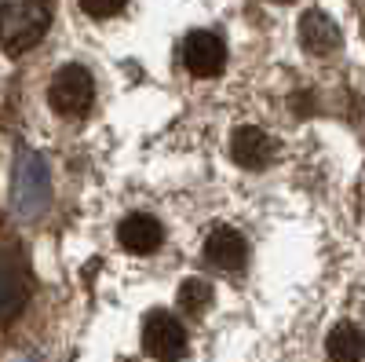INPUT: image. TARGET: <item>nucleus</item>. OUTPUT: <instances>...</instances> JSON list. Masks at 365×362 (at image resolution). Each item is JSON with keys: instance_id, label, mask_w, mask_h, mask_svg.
Wrapping results in <instances>:
<instances>
[{"instance_id": "f257e3e1", "label": "nucleus", "mask_w": 365, "mask_h": 362, "mask_svg": "<svg viewBox=\"0 0 365 362\" xmlns=\"http://www.w3.org/2000/svg\"><path fill=\"white\" fill-rule=\"evenodd\" d=\"M51 26V0H4V51H29Z\"/></svg>"}, {"instance_id": "f03ea898", "label": "nucleus", "mask_w": 365, "mask_h": 362, "mask_svg": "<svg viewBox=\"0 0 365 362\" xmlns=\"http://www.w3.org/2000/svg\"><path fill=\"white\" fill-rule=\"evenodd\" d=\"M91 99H96V77H91L81 63L63 66L48 84V103L63 117H84L91 110Z\"/></svg>"}, {"instance_id": "7ed1b4c3", "label": "nucleus", "mask_w": 365, "mask_h": 362, "mask_svg": "<svg viewBox=\"0 0 365 362\" xmlns=\"http://www.w3.org/2000/svg\"><path fill=\"white\" fill-rule=\"evenodd\" d=\"M143 351L158 362H179L187 355V329L172 311H150L143 318Z\"/></svg>"}, {"instance_id": "20e7f679", "label": "nucleus", "mask_w": 365, "mask_h": 362, "mask_svg": "<svg viewBox=\"0 0 365 362\" xmlns=\"http://www.w3.org/2000/svg\"><path fill=\"white\" fill-rule=\"evenodd\" d=\"M182 66L194 77H220L227 66V44L212 29H194L182 41Z\"/></svg>"}, {"instance_id": "39448f33", "label": "nucleus", "mask_w": 365, "mask_h": 362, "mask_svg": "<svg viewBox=\"0 0 365 362\" xmlns=\"http://www.w3.org/2000/svg\"><path fill=\"white\" fill-rule=\"evenodd\" d=\"M205 260L220 271H241L249 260V241L234 227H216L205 238Z\"/></svg>"}, {"instance_id": "423d86ee", "label": "nucleus", "mask_w": 365, "mask_h": 362, "mask_svg": "<svg viewBox=\"0 0 365 362\" xmlns=\"http://www.w3.org/2000/svg\"><path fill=\"white\" fill-rule=\"evenodd\" d=\"M230 158L241 169H267L274 158V139L256 125H241L230 136Z\"/></svg>"}, {"instance_id": "0eeeda50", "label": "nucleus", "mask_w": 365, "mask_h": 362, "mask_svg": "<svg viewBox=\"0 0 365 362\" xmlns=\"http://www.w3.org/2000/svg\"><path fill=\"white\" fill-rule=\"evenodd\" d=\"M117 241H120V246H125L128 253L146 256V253H154L161 241H165V227H161L154 216H150V213H132V216L120 220Z\"/></svg>"}, {"instance_id": "6e6552de", "label": "nucleus", "mask_w": 365, "mask_h": 362, "mask_svg": "<svg viewBox=\"0 0 365 362\" xmlns=\"http://www.w3.org/2000/svg\"><path fill=\"white\" fill-rule=\"evenodd\" d=\"M340 26L336 22H332L325 11H307V15H303L299 19V44L303 48H307L311 55H332V51H336L340 48Z\"/></svg>"}, {"instance_id": "1a4fd4ad", "label": "nucleus", "mask_w": 365, "mask_h": 362, "mask_svg": "<svg viewBox=\"0 0 365 362\" xmlns=\"http://www.w3.org/2000/svg\"><path fill=\"white\" fill-rule=\"evenodd\" d=\"M26 293H29V282H26V260H22V253L8 241V249H4V322H8V326H11L15 315L22 311Z\"/></svg>"}, {"instance_id": "9d476101", "label": "nucleus", "mask_w": 365, "mask_h": 362, "mask_svg": "<svg viewBox=\"0 0 365 362\" xmlns=\"http://www.w3.org/2000/svg\"><path fill=\"white\" fill-rule=\"evenodd\" d=\"M325 351H329L332 362H361L365 333L354 322H340V326H332V333L325 337Z\"/></svg>"}, {"instance_id": "9b49d317", "label": "nucleus", "mask_w": 365, "mask_h": 362, "mask_svg": "<svg viewBox=\"0 0 365 362\" xmlns=\"http://www.w3.org/2000/svg\"><path fill=\"white\" fill-rule=\"evenodd\" d=\"M212 304V286L201 282V278H187L179 286V308L190 311V315H201L205 308Z\"/></svg>"}, {"instance_id": "f8f14e48", "label": "nucleus", "mask_w": 365, "mask_h": 362, "mask_svg": "<svg viewBox=\"0 0 365 362\" xmlns=\"http://www.w3.org/2000/svg\"><path fill=\"white\" fill-rule=\"evenodd\" d=\"M128 0H81V8L91 15V19H113Z\"/></svg>"}, {"instance_id": "ddd939ff", "label": "nucleus", "mask_w": 365, "mask_h": 362, "mask_svg": "<svg viewBox=\"0 0 365 362\" xmlns=\"http://www.w3.org/2000/svg\"><path fill=\"white\" fill-rule=\"evenodd\" d=\"M278 4H289V0H278Z\"/></svg>"}]
</instances>
